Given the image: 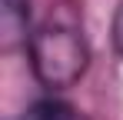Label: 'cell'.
<instances>
[{
  "mask_svg": "<svg viewBox=\"0 0 123 120\" xmlns=\"http://www.w3.org/2000/svg\"><path fill=\"white\" fill-rule=\"evenodd\" d=\"M110 40H113V50L123 57V0L113 10V23H110Z\"/></svg>",
  "mask_w": 123,
  "mask_h": 120,
  "instance_id": "cell-4",
  "label": "cell"
},
{
  "mask_svg": "<svg viewBox=\"0 0 123 120\" xmlns=\"http://www.w3.org/2000/svg\"><path fill=\"white\" fill-rule=\"evenodd\" d=\"M30 70L47 90H67L90 67V43L83 37L80 13L70 3H57L50 17L27 40Z\"/></svg>",
  "mask_w": 123,
  "mask_h": 120,
  "instance_id": "cell-1",
  "label": "cell"
},
{
  "mask_svg": "<svg viewBox=\"0 0 123 120\" xmlns=\"http://www.w3.org/2000/svg\"><path fill=\"white\" fill-rule=\"evenodd\" d=\"M20 120H73V113H70V107L60 103V100H40V103H33Z\"/></svg>",
  "mask_w": 123,
  "mask_h": 120,
  "instance_id": "cell-3",
  "label": "cell"
},
{
  "mask_svg": "<svg viewBox=\"0 0 123 120\" xmlns=\"http://www.w3.org/2000/svg\"><path fill=\"white\" fill-rule=\"evenodd\" d=\"M27 17H30V0H0V40L3 50L27 47Z\"/></svg>",
  "mask_w": 123,
  "mask_h": 120,
  "instance_id": "cell-2",
  "label": "cell"
}]
</instances>
